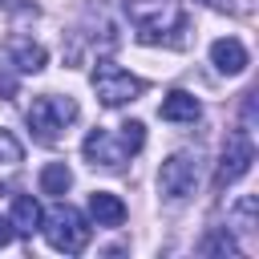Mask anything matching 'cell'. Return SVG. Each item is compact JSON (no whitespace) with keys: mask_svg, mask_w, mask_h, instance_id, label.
<instances>
[{"mask_svg":"<svg viewBox=\"0 0 259 259\" xmlns=\"http://www.w3.org/2000/svg\"><path fill=\"white\" fill-rule=\"evenodd\" d=\"M40 231L49 239L53 251H65V255H81L89 247V223L77 206L69 202H57L49 214H40Z\"/></svg>","mask_w":259,"mask_h":259,"instance_id":"obj_2","label":"cell"},{"mask_svg":"<svg viewBox=\"0 0 259 259\" xmlns=\"http://www.w3.org/2000/svg\"><path fill=\"white\" fill-rule=\"evenodd\" d=\"M198 186V154L194 150H178L162 162L158 170V190L166 202H186Z\"/></svg>","mask_w":259,"mask_h":259,"instance_id":"obj_5","label":"cell"},{"mask_svg":"<svg viewBox=\"0 0 259 259\" xmlns=\"http://www.w3.org/2000/svg\"><path fill=\"white\" fill-rule=\"evenodd\" d=\"M12 239H16V227H12V219H4V214H0V247H8Z\"/></svg>","mask_w":259,"mask_h":259,"instance_id":"obj_19","label":"cell"},{"mask_svg":"<svg viewBox=\"0 0 259 259\" xmlns=\"http://www.w3.org/2000/svg\"><path fill=\"white\" fill-rule=\"evenodd\" d=\"M69 186H73V170H69L65 162H49V166L40 170V194H53V198H61Z\"/></svg>","mask_w":259,"mask_h":259,"instance_id":"obj_14","label":"cell"},{"mask_svg":"<svg viewBox=\"0 0 259 259\" xmlns=\"http://www.w3.org/2000/svg\"><path fill=\"white\" fill-rule=\"evenodd\" d=\"M45 61H49V53L36 40H24V36L8 40V49H4V65H12L16 73H40Z\"/></svg>","mask_w":259,"mask_h":259,"instance_id":"obj_9","label":"cell"},{"mask_svg":"<svg viewBox=\"0 0 259 259\" xmlns=\"http://www.w3.org/2000/svg\"><path fill=\"white\" fill-rule=\"evenodd\" d=\"M198 251H202V255H239V247H235V239H231L227 231H214Z\"/></svg>","mask_w":259,"mask_h":259,"instance_id":"obj_17","label":"cell"},{"mask_svg":"<svg viewBox=\"0 0 259 259\" xmlns=\"http://www.w3.org/2000/svg\"><path fill=\"white\" fill-rule=\"evenodd\" d=\"M20 162H24V150H20V142H16L8 130H0V190H4V186L16 178Z\"/></svg>","mask_w":259,"mask_h":259,"instance_id":"obj_13","label":"cell"},{"mask_svg":"<svg viewBox=\"0 0 259 259\" xmlns=\"http://www.w3.org/2000/svg\"><path fill=\"white\" fill-rule=\"evenodd\" d=\"M0 4H4V8H16V4H20V0H0Z\"/></svg>","mask_w":259,"mask_h":259,"instance_id":"obj_21","label":"cell"},{"mask_svg":"<svg viewBox=\"0 0 259 259\" xmlns=\"http://www.w3.org/2000/svg\"><path fill=\"white\" fill-rule=\"evenodd\" d=\"M251 162H255V146H251L247 130H235V134L227 138V146H223V158H219V170H214V190L235 186V182L251 170Z\"/></svg>","mask_w":259,"mask_h":259,"instance_id":"obj_6","label":"cell"},{"mask_svg":"<svg viewBox=\"0 0 259 259\" xmlns=\"http://www.w3.org/2000/svg\"><path fill=\"white\" fill-rule=\"evenodd\" d=\"M89 219L97 227H121L125 223V202L109 190H93L89 194Z\"/></svg>","mask_w":259,"mask_h":259,"instance_id":"obj_11","label":"cell"},{"mask_svg":"<svg viewBox=\"0 0 259 259\" xmlns=\"http://www.w3.org/2000/svg\"><path fill=\"white\" fill-rule=\"evenodd\" d=\"M210 65H214L219 73H227V77H239V73L251 65V57H247L243 40H235V36H219V40L210 45Z\"/></svg>","mask_w":259,"mask_h":259,"instance_id":"obj_8","label":"cell"},{"mask_svg":"<svg viewBox=\"0 0 259 259\" xmlns=\"http://www.w3.org/2000/svg\"><path fill=\"white\" fill-rule=\"evenodd\" d=\"M142 89H146V81L134 77L130 69H121V65H113V61H97V65H93V93H97V101H101L105 109H117V105L138 101Z\"/></svg>","mask_w":259,"mask_h":259,"instance_id":"obj_3","label":"cell"},{"mask_svg":"<svg viewBox=\"0 0 259 259\" xmlns=\"http://www.w3.org/2000/svg\"><path fill=\"white\" fill-rule=\"evenodd\" d=\"M117 138H121V146H125L130 154H138V150L146 146V125H142V121H125V125L117 130Z\"/></svg>","mask_w":259,"mask_h":259,"instance_id":"obj_16","label":"cell"},{"mask_svg":"<svg viewBox=\"0 0 259 259\" xmlns=\"http://www.w3.org/2000/svg\"><path fill=\"white\" fill-rule=\"evenodd\" d=\"M16 77H20V73H16L12 65H0V97H12V93H16Z\"/></svg>","mask_w":259,"mask_h":259,"instance_id":"obj_18","label":"cell"},{"mask_svg":"<svg viewBox=\"0 0 259 259\" xmlns=\"http://www.w3.org/2000/svg\"><path fill=\"white\" fill-rule=\"evenodd\" d=\"M210 8H219V12H239V4L235 0H206Z\"/></svg>","mask_w":259,"mask_h":259,"instance_id":"obj_20","label":"cell"},{"mask_svg":"<svg viewBox=\"0 0 259 259\" xmlns=\"http://www.w3.org/2000/svg\"><path fill=\"white\" fill-rule=\"evenodd\" d=\"M77 113H81V109H77L73 97L40 93V97H32V105H28V130H32L36 142L53 146V142H61V134L77 121Z\"/></svg>","mask_w":259,"mask_h":259,"instance_id":"obj_1","label":"cell"},{"mask_svg":"<svg viewBox=\"0 0 259 259\" xmlns=\"http://www.w3.org/2000/svg\"><path fill=\"white\" fill-rule=\"evenodd\" d=\"M231 227H235V231H255V194H247V198L235 202V210H231Z\"/></svg>","mask_w":259,"mask_h":259,"instance_id":"obj_15","label":"cell"},{"mask_svg":"<svg viewBox=\"0 0 259 259\" xmlns=\"http://www.w3.org/2000/svg\"><path fill=\"white\" fill-rule=\"evenodd\" d=\"M198 113H202V105H198V97L186 93V89H170V93L162 97V105H158V117H162V121H174V125L198 121Z\"/></svg>","mask_w":259,"mask_h":259,"instance_id":"obj_10","label":"cell"},{"mask_svg":"<svg viewBox=\"0 0 259 259\" xmlns=\"http://www.w3.org/2000/svg\"><path fill=\"white\" fill-rule=\"evenodd\" d=\"M81 154L89 158V166H105V170H117V166L130 158V150L121 146V138H113L109 130H93V134L81 142Z\"/></svg>","mask_w":259,"mask_h":259,"instance_id":"obj_7","label":"cell"},{"mask_svg":"<svg viewBox=\"0 0 259 259\" xmlns=\"http://www.w3.org/2000/svg\"><path fill=\"white\" fill-rule=\"evenodd\" d=\"M125 12L130 20L138 24V36L146 45L162 40L170 28H182V12L170 4V0H125Z\"/></svg>","mask_w":259,"mask_h":259,"instance_id":"obj_4","label":"cell"},{"mask_svg":"<svg viewBox=\"0 0 259 259\" xmlns=\"http://www.w3.org/2000/svg\"><path fill=\"white\" fill-rule=\"evenodd\" d=\"M12 227H16V235H32L36 227H40V202L32 198V194H16L12 198Z\"/></svg>","mask_w":259,"mask_h":259,"instance_id":"obj_12","label":"cell"}]
</instances>
